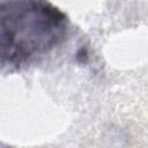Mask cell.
I'll return each mask as SVG.
<instances>
[{"label":"cell","mask_w":148,"mask_h":148,"mask_svg":"<svg viewBox=\"0 0 148 148\" xmlns=\"http://www.w3.org/2000/svg\"><path fill=\"white\" fill-rule=\"evenodd\" d=\"M67 18L46 0L0 1V65L20 68L60 44Z\"/></svg>","instance_id":"6da1fadb"}]
</instances>
